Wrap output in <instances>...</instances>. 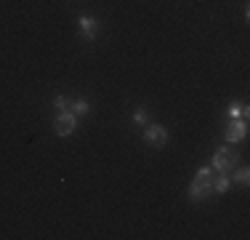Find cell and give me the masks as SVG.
<instances>
[{
    "label": "cell",
    "mask_w": 250,
    "mask_h": 240,
    "mask_svg": "<svg viewBox=\"0 0 250 240\" xmlns=\"http://www.w3.org/2000/svg\"><path fill=\"white\" fill-rule=\"evenodd\" d=\"M77 24H80V32L85 35L88 40H93V38L99 35V22L93 19V16H85V14H83L80 19H77Z\"/></svg>",
    "instance_id": "obj_6"
},
{
    "label": "cell",
    "mask_w": 250,
    "mask_h": 240,
    "mask_svg": "<svg viewBox=\"0 0 250 240\" xmlns=\"http://www.w3.org/2000/svg\"><path fill=\"white\" fill-rule=\"evenodd\" d=\"M72 112L77 118L80 115H88V112H91V104H88L85 99H77V101H72Z\"/></svg>",
    "instance_id": "obj_10"
},
{
    "label": "cell",
    "mask_w": 250,
    "mask_h": 240,
    "mask_svg": "<svg viewBox=\"0 0 250 240\" xmlns=\"http://www.w3.org/2000/svg\"><path fill=\"white\" fill-rule=\"evenodd\" d=\"M75 128H77V115H75V112H72V110L59 112V115H56V123H53L56 136H69V134H75Z\"/></svg>",
    "instance_id": "obj_2"
},
{
    "label": "cell",
    "mask_w": 250,
    "mask_h": 240,
    "mask_svg": "<svg viewBox=\"0 0 250 240\" xmlns=\"http://www.w3.org/2000/svg\"><path fill=\"white\" fill-rule=\"evenodd\" d=\"M144 142L163 147V144L168 142V128H165V125H157V123H152V125L146 123V125H144Z\"/></svg>",
    "instance_id": "obj_3"
},
{
    "label": "cell",
    "mask_w": 250,
    "mask_h": 240,
    "mask_svg": "<svg viewBox=\"0 0 250 240\" xmlns=\"http://www.w3.org/2000/svg\"><path fill=\"white\" fill-rule=\"evenodd\" d=\"M213 168L210 166H202L200 168V171H197V176H194V179H197V182H213Z\"/></svg>",
    "instance_id": "obj_13"
},
{
    "label": "cell",
    "mask_w": 250,
    "mask_h": 240,
    "mask_svg": "<svg viewBox=\"0 0 250 240\" xmlns=\"http://www.w3.org/2000/svg\"><path fill=\"white\" fill-rule=\"evenodd\" d=\"M231 182H237V184H248V182H250V168H248V166H240V168H237V173L231 176Z\"/></svg>",
    "instance_id": "obj_9"
},
{
    "label": "cell",
    "mask_w": 250,
    "mask_h": 240,
    "mask_svg": "<svg viewBox=\"0 0 250 240\" xmlns=\"http://www.w3.org/2000/svg\"><path fill=\"white\" fill-rule=\"evenodd\" d=\"M234 163H237V152L231 147H221L216 155H213L210 168H213V171H218V173H229L231 168H234Z\"/></svg>",
    "instance_id": "obj_1"
},
{
    "label": "cell",
    "mask_w": 250,
    "mask_h": 240,
    "mask_svg": "<svg viewBox=\"0 0 250 240\" xmlns=\"http://www.w3.org/2000/svg\"><path fill=\"white\" fill-rule=\"evenodd\" d=\"M248 136V120L245 118H237V120H231L229 123V128H226V142L229 144H240L242 139Z\"/></svg>",
    "instance_id": "obj_4"
},
{
    "label": "cell",
    "mask_w": 250,
    "mask_h": 240,
    "mask_svg": "<svg viewBox=\"0 0 250 240\" xmlns=\"http://www.w3.org/2000/svg\"><path fill=\"white\" fill-rule=\"evenodd\" d=\"M133 123H139V125H146V123H149V112H146L144 107H139V110L133 112Z\"/></svg>",
    "instance_id": "obj_12"
},
{
    "label": "cell",
    "mask_w": 250,
    "mask_h": 240,
    "mask_svg": "<svg viewBox=\"0 0 250 240\" xmlns=\"http://www.w3.org/2000/svg\"><path fill=\"white\" fill-rule=\"evenodd\" d=\"M53 107H56L59 112H64V110H69V107H72V99H67L64 94H59L56 99H53Z\"/></svg>",
    "instance_id": "obj_11"
},
{
    "label": "cell",
    "mask_w": 250,
    "mask_h": 240,
    "mask_svg": "<svg viewBox=\"0 0 250 240\" xmlns=\"http://www.w3.org/2000/svg\"><path fill=\"white\" fill-rule=\"evenodd\" d=\"M210 192H213V182H197V179H194V182L189 184V197H192V200H205Z\"/></svg>",
    "instance_id": "obj_5"
},
{
    "label": "cell",
    "mask_w": 250,
    "mask_h": 240,
    "mask_svg": "<svg viewBox=\"0 0 250 240\" xmlns=\"http://www.w3.org/2000/svg\"><path fill=\"white\" fill-rule=\"evenodd\" d=\"M229 187H231V176H229V173H218L216 184H213V192H216V195H224Z\"/></svg>",
    "instance_id": "obj_8"
},
{
    "label": "cell",
    "mask_w": 250,
    "mask_h": 240,
    "mask_svg": "<svg viewBox=\"0 0 250 240\" xmlns=\"http://www.w3.org/2000/svg\"><path fill=\"white\" fill-rule=\"evenodd\" d=\"M226 115H229L231 120H237V118H245V120H248L250 110H248V104H245V101H231V104H229V110H226Z\"/></svg>",
    "instance_id": "obj_7"
}]
</instances>
